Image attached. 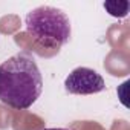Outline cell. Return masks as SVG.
Segmentation results:
<instances>
[{
  "instance_id": "1",
  "label": "cell",
  "mask_w": 130,
  "mask_h": 130,
  "mask_svg": "<svg viewBox=\"0 0 130 130\" xmlns=\"http://www.w3.org/2000/svg\"><path fill=\"white\" fill-rule=\"evenodd\" d=\"M43 90V78L35 60L15 54L0 66V101L12 109H29Z\"/></svg>"
},
{
  "instance_id": "2",
  "label": "cell",
  "mask_w": 130,
  "mask_h": 130,
  "mask_svg": "<svg viewBox=\"0 0 130 130\" xmlns=\"http://www.w3.org/2000/svg\"><path fill=\"white\" fill-rule=\"evenodd\" d=\"M29 35L43 47L60 49L71 38L72 28L68 14L54 6H38L25 17Z\"/></svg>"
},
{
  "instance_id": "3",
  "label": "cell",
  "mask_w": 130,
  "mask_h": 130,
  "mask_svg": "<svg viewBox=\"0 0 130 130\" xmlns=\"http://www.w3.org/2000/svg\"><path fill=\"white\" fill-rule=\"evenodd\" d=\"M64 89L72 95H93L106 89L103 77L90 68H77L64 78Z\"/></svg>"
},
{
  "instance_id": "4",
  "label": "cell",
  "mask_w": 130,
  "mask_h": 130,
  "mask_svg": "<svg viewBox=\"0 0 130 130\" xmlns=\"http://www.w3.org/2000/svg\"><path fill=\"white\" fill-rule=\"evenodd\" d=\"M104 8L113 17H125L128 12V2H106Z\"/></svg>"
},
{
  "instance_id": "5",
  "label": "cell",
  "mask_w": 130,
  "mask_h": 130,
  "mask_svg": "<svg viewBox=\"0 0 130 130\" xmlns=\"http://www.w3.org/2000/svg\"><path fill=\"white\" fill-rule=\"evenodd\" d=\"M44 130H68V128H44Z\"/></svg>"
}]
</instances>
